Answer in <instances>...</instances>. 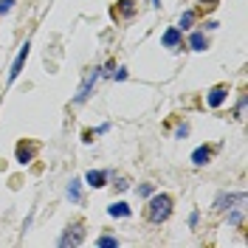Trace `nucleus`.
I'll use <instances>...</instances> for the list:
<instances>
[{"mask_svg": "<svg viewBox=\"0 0 248 248\" xmlns=\"http://www.w3.org/2000/svg\"><path fill=\"white\" fill-rule=\"evenodd\" d=\"M99 77H102V71L99 68H91L88 74H85V79H82V85H79V93H77V105H82V102H88V96H91V91H93V85L99 82Z\"/></svg>", "mask_w": 248, "mask_h": 248, "instance_id": "nucleus-3", "label": "nucleus"}, {"mask_svg": "<svg viewBox=\"0 0 248 248\" xmlns=\"http://www.w3.org/2000/svg\"><path fill=\"white\" fill-rule=\"evenodd\" d=\"M99 246L102 248H116L119 246V240H116V237H99Z\"/></svg>", "mask_w": 248, "mask_h": 248, "instance_id": "nucleus-17", "label": "nucleus"}, {"mask_svg": "<svg viewBox=\"0 0 248 248\" xmlns=\"http://www.w3.org/2000/svg\"><path fill=\"white\" fill-rule=\"evenodd\" d=\"M175 136H178V139H186V136H189V127H186V124H181V127L175 130Z\"/></svg>", "mask_w": 248, "mask_h": 248, "instance_id": "nucleus-20", "label": "nucleus"}, {"mask_svg": "<svg viewBox=\"0 0 248 248\" xmlns=\"http://www.w3.org/2000/svg\"><path fill=\"white\" fill-rule=\"evenodd\" d=\"M127 186H130V184H127L124 178H119V181H116V189H122V192H124V189H127Z\"/></svg>", "mask_w": 248, "mask_h": 248, "instance_id": "nucleus-23", "label": "nucleus"}, {"mask_svg": "<svg viewBox=\"0 0 248 248\" xmlns=\"http://www.w3.org/2000/svg\"><path fill=\"white\" fill-rule=\"evenodd\" d=\"M139 195L150 198V195H153V184H141V186H139Z\"/></svg>", "mask_w": 248, "mask_h": 248, "instance_id": "nucleus-18", "label": "nucleus"}, {"mask_svg": "<svg viewBox=\"0 0 248 248\" xmlns=\"http://www.w3.org/2000/svg\"><path fill=\"white\" fill-rule=\"evenodd\" d=\"M209 158H212V150H209V147H198V150L192 153V164L203 167V164H209Z\"/></svg>", "mask_w": 248, "mask_h": 248, "instance_id": "nucleus-10", "label": "nucleus"}, {"mask_svg": "<svg viewBox=\"0 0 248 248\" xmlns=\"http://www.w3.org/2000/svg\"><path fill=\"white\" fill-rule=\"evenodd\" d=\"M12 6H15V0H0V15H6Z\"/></svg>", "mask_w": 248, "mask_h": 248, "instance_id": "nucleus-19", "label": "nucleus"}, {"mask_svg": "<svg viewBox=\"0 0 248 248\" xmlns=\"http://www.w3.org/2000/svg\"><path fill=\"white\" fill-rule=\"evenodd\" d=\"M68 198H71L74 203L82 201V181H79V178H74V181L68 184Z\"/></svg>", "mask_w": 248, "mask_h": 248, "instance_id": "nucleus-12", "label": "nucleus"}, {"mask_svg": "<svg viewBox=\"0 0 248 248\" xmlns=\"http://www.w3.org/2000/svg\"><path fill=\"white\" fill-rule=\"evenodd\" d=\"M108 215L110 217H130V206L127 203H113V206H108Z\"/></svg>", "mask_w": 248, "mask_h": 248, "instance_id": "nucleus-13", "label": "nucleus"}, {"mask_svg": "<svg viewBox=\"0 0 248 248\" xmlns=\"http://www.w3.org/2000/svg\"><path fill=\"white\" fill-rule=\"evenodd\" d=\"M234 201V195H217V201H215V209L217 212H226L229 209V203Z\"/></svg>", "mask_w": 248, "mask_h": 248, "instance_id": "nucleus-15", "label": "nucleus"}, {"mask_svg": "<svg viewBox=\"0 0 248 248\" xmlns=\"http://www.w3.org/2000/svg\"><path fill=\"white\" fill-rule=\"evenodd\" d=\"M206 46H209V43H206V34H203V31H195V34L189 37V48H192V51H206Z\"/></svg>", "mask_w": 248, "mask_h": 248, "instance_id": "nucleus-9", "label": "nucleus"}, {"mask_svg": "<svg viewBox=\"0 0 248 248\" xmlns=\"http://www.w3.org/2000/svg\"><path fill=\"white\" fill-rule=\"evenodd\" d=\"M31 158H34V147H26V141H20L17 144V161L20 164H29Z\"/></svg>", "mask_w": 248, "mask_h": 248, "instance_id": "nucleus-11", "label": "nucleus"}, {"mask_svg": "<svg viewBox=\"0 0 248 248\" xmlns=\"http://www.w3.org/2000/svg\"><path fill=\"white\" fill-rule=\"evenodd\" d=\"M119 9H122L124 17H130L133 12H136V3H133V0H119Z\"/></svg>", "mask_w": 248, "mask_h": 248, "instance_id": "nucleus-16", "label": "nucleus"}, {"mask_svg": "<svg viewBox=\"0 0 248 248\" xmlns=\"http://www.w3.org/2000/svg\"><path fill=\"white\" fill-rule=\"evenodd\" d=\"M237 116H246V96H240V105H237Z\"/></svg>", "mask_w": 248, "mask_h": 248, "instance_id": "nucleus-21", "label": "nucleus"}, {"mask_svg": "<svg viewBox=\"0 0 248 248\" xmlns=\"http://www.w3.org/2000/svg\"><path fill=\"white\" fill-rule=\"evenodd\" d=\"M116 79H119V82H124V79H127V71H124V68H119V74H116Z\"/></svg>", "mask_w": 248, "mask_h": 248, "instance_id": "nucleus-24", "label": "nucleus"}, {"mask_svg": "<svg viewBox=\"0 0 248 248\" xmlns=\"http://www.w3.org/2000/svg\"><path fill=\"white\" fill-rule=\"evenodd\" d=\"M82 240H85V229H82V223H74V226H68L65 234L60 237V246L62 248H74V246H82Z\"/></svg>", "mask_w": 248, "mask_h": 248, "instance_id": "nucleus-4", "label": "nucleus"}, {"mask_svg": "<svg viewBox=\"0 0 248 248\" xmlns=\"http://www.w3.org/2000/svg\"><path fill=\"white\" fill-rule=\"evenodd\" d=\"M153 6H158V0H153Z\"/></svg>", "mask_w": 248, "mask_h": 248, "instance_id": "nucleus-26", "label": "nucleus"}, {"mask_svg": "<svg viewBox=\"0 0 248 248\" xmlns=\"http://www.w3.org/2000/svg\"><path fill=\"white\" fill-rule=\"evenodd\" d=\"M226 96H229V88H226V85H217V88L209 91V99H206V102H209V108H220V105L226 102Z\"/></svg>", "mask_w": 248, "mask_h": 248, "instance_id": "nucleus-7", "label": "nucleus"}, {"mask_svg": "<svg viewBox=\"0 0 248 248\" xmlns=\"http://www.w3.org/2000/svg\"><path fill=\"white\" fill-rule=\"evenodd\" d=\"M198 220H201V215H198V212H192V215H189V226H198Z\"/></svg>", "mask_w": 248, "mask_h": 248, "instance_id": "nucleus-22", "label": "nucleus"}, {"mask_svg": "<svg viewBox=\"0 0 248 248\" xmlns=\"http://www.w3.org/2000/svg\"><path fill=\"white\" fill-rule=\"evenodd\" d=\"M243 217H246V192L234 195V201L229 203V226H243Z\"/></svg>", "mask_w": 248, "mask_h": 248, "instance_id": "nucleus-2", "label": "nucleus"}, {"mask_svg": "<svg viewBox=\"0 0 248 248\" xmlns=\"http://www.w3.org/2000/svg\"><path fill=\"white\" fill-rule=\"evenodd\" d=\"M192 23H195V12H184L181 20H178V29L186 31V29H192Z\"/></svg>", "mask_w": 248, "mask_h": 248, "instance_id": "nucleus-14", "label": "nucleus"}, {"mask_svg": "<svg viewBox=\"0 0 248 248\" xmlns=\"http://www.w3.org/2000/svg\"><path fill=\"white\" fill-rule=\"evenodd\" d=\"M181 34H184V31L178 29V26H172V29H167V31H164V37H161V43H164V48H181V40H184Z\"/></svg>", "mask_w": 248, "mask_h": 248, "instance_id": "nucleus-6", "label": "nucleus"}, {"mask_svg": "<svg viewBox=\"0 0 248 248\" xmlns=\"http://www.w3.org/2000/svg\"><path fill=\"white\" fill-rule=\"evenodd\" d=\"M172 215V198L170 195H150L147 203V220L150 223H164Z\"/></svg>", "mask_w": 248, "mask_h": 248, "instance_id": "nucleus-1", "label": "nucleus"}, {"mask_svg": "<svg viewBox=\"0 0 248 248\" xmlns=\"http://www.w3.org/2000/svg\"><path fill=\"white\" fill-rule=\"evenodd\" d=\"M203 3H212V6H215V0H203Z\"/></svg>", "mask_w": 248, "mask_h": 248, "instance_id": "nucleus-25", "label": "nucleus"}, {"mask_svg": "<svg viewBox=\"0 0 248 248\" xmlns=\"http://www.w3.org/2000/svg\"><path fill=\"white\" fill-rule=\"evenodd\" d=\"M85 181H88V186H93V189H102V186H105V181H108V172L91 170L88 175H85Z\"/></svg>", "mask_w": 248, "mask_h": 248, "instance_id": "nucleus-8", "label": "nucleus"}, {"mask_svg": "<svg viewBox=\"0 0 248 248\" xmlns=\"http://www.w3.org/2000/svg\"><path fill=\"white\" fill-rule=\"evenodd\" d=\"M29 48H31V43L26 40V43H23V48H20V54H17V60L12 62V71H9V82H15V79L20 77L23 65H26V60H29Z\"/></svg>", "mask_w": 248, "mask_h": 248, "instance_id": "nucleus-5", "label": "nucleus"}]
</instances>
